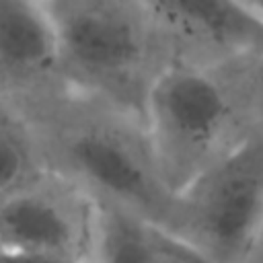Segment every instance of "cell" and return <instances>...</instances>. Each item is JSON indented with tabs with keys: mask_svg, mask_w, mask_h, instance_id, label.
I'll use <instances>...</instances> for the list:
<instances>
[{
	"mask_svg": "<svg viewBox=\"0 0 263 263\" xmlns=\"http://www.w3.org/2000/svg\"><path fill=\"white\" fill-rule=\"evenodd\" d=\"M25 119L49 168L76 181L97 201L164 226L173 193L158 177L144 121L70 92Z\"/></svg>",
	"mask_w": 263,
	"mask_h": 263,
	"instance_id": "6da1fadb",
	"label": "cell"
},
{
	"mask_svg": "<svg viewBox=\"0 0 263 263\" xmlns=\"http://www.w3.org/2000/svg\"><path fill=\"white\" fill-rule=\"evenodd\" d=\"M66 92L144 121L166 53L148 0H45Z\"/></svg>",
	"mask_w": 263,
	"mask_h": 263,
	"instance_id": "7a4b0ae2",
	"label": "cell"
},
{
	"mask_svg": "<svg viewBox=\"0 0 263 263\" xmlns=\"http://www.w3.org/2000/svg\"><path fill=\"white\" fill-rule=\"evenodd\" d=\"M240 66H166L144 111L152 158L175 195L253 129L245 123Z\"/></svg>",
	"mask_w": 263,
	"mask_h": 263,
	"instance_id": "3957f363",
	"label": "cell"
},
{
	"mask_svg": "<svg viewBox=\"0 0 263 263\" xmlns=\"http://www.w3.org/2000/svg\"><path fill=\"white\" fill-rule=\"evenodd\" d=\"M164 228L210 263H249L263 230V129L177 191Z\"/></svg>",
	"mask_w": 263,
	"mask_h": 263,
	"instance_id": "277c9868",
	"label": "cell"
},
{
	"mask_svg": "<svg viewBox=\"0 0 263 263\" xmlns=\"http://www.w3.org/2000/svg\"><path fill=\"white\" fill-rule=\"evenodd\" d=\"M97 199L66 175L47 168L0 199V255L92 263Z\"/></svg>",
	"mask_w": 263,
	"mask_h": 263,
	"instance_id": "5b68a950",
	"label": "cell"
},
{
	"mask_svg": "<svg viewBox=\"0 0 263 263\" xmlns=\"http://www.w3.org/2000/svg\"><path fill=\"white\" fill-rule=\"evenodd\" d=\"M168 66H224L263 55V14L230 0H148Z\"/></svg>",
	"mask_w": 263,
	"mask_h": 263,
	"instance_id": "8992f818",
	"label": "cell"
},
{
	"mask_svg": "<svg viewBox=\"0 0 263 263\" xmlns=\"http://www.w3.org/2000/svg\"><path fill=\"white\" fill-rule=\"evenodd\" d=\"M64 92L45 0H0V105L29 117Z\"/></svg>",
	"mask_w": 263,
	"mask_h": 263,
	"instance_id": "52a82bcc",
	"label": "cell"
},
{
	"mask_svg": "<svg viewBox=\"0 0 263 263\" xmlns=\"http://www.w3.org/2000/svg\"><path fill=\"white\" fill-rule=\"evenodd\" d=\"M99 203L92 263H210L164 226Z\"/></svg>",
	"mask_w": 263,
	"mask_h": 263,
	"instance_id": "ba28073f",
	"label": "cell"
},
{
	"mask_svg": "<svg viewBox=\"0 0 263 263\" xmlns=\"http://www.w3.org/2000/svg\"><path fill=\"white\" fill-rule=\"evenodd\" d=\"M47 168L33 125L23 115L0 105V199L25 187Z\"/></svg>",
	"mask_w": 263,
	"mask_h": 263,
	"instance_id": "9c48e42d",
	"label": "cell"
},
{
	"mask_svg": "<svg viewBox=\"0 0 263 263\" xmlns=\"http://www.w3.org/2000/svg\"><path fill=\"white\" fill-rule=\"evenodd\" d=\"M0 263H74V261L53 259V257H12V255H0Z\"/></svg>",
	"mask_w": 263,
	"mask_h": 263,
	"instance_id": "30bf717a",
	"label": "cell"
}]
</instances>
